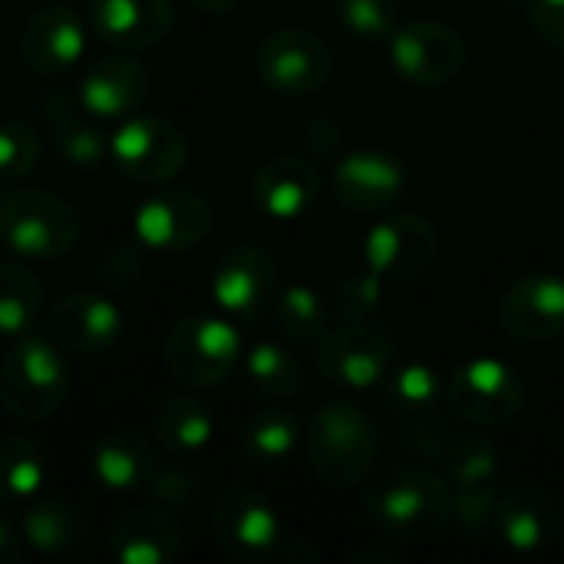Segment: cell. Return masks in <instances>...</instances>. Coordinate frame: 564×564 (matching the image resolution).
<instances>
[{
    "label": "cell",
    "instance_id": "cell-1",
    "mask_svg": "<svg viewBox=\"0 0 564 564\" xmlns=\"http://www.w3.org/2000/svg\"><path fill=\"white\" fill-rule=\"evenodd\" d=\"M364 512L373 532L393 542H436L453 525L456 492L443 473L400 463L373 476L364 489Z\"/></svg>",
    "mask_w": 564,
    "mask_h": 564
},
{
    "label": "cell",
    "instance_id": "cell-2",
    "mask_svg": "<svg viewBox=\"0 0 564 564\" xmlns=\"http://www.w3.org/2000/svg\"><path fill=\"white\" fill-rule=\"evenodd\" d=\"M304 449L314 476L330 489L360 486L380 453V430L367 410L347 400L321 403L304 426Z\"/></svg>",
    "mask_w": 564,
    "mask_h": 564
},
{
    "label": "cell",
    "instance_id": "cell-3",
    "mask_svg": "<svg viewBox=\"0 0 564 564\" xmlns=\"http://www.w3.org/2000/svg\"><path fill=\"white\" fill-rule=\"evenodd\" d=\"M69 393V367L50 337H17L0 354V410L36 423L53 416Z\"/></svg>",
    "mask_w": 564,
    "mask_h": 564
},
{
    "label": "cell",
    "instance_id": "cell-4",
    "mask_svg": "<svg viewBox=\"0 0 564 564\" xmlns=\"http://www.w3.org/2000/svg\"><path fill=\"white\" fill-rule=\"evenodd\" d=\"M79 241V215L69 202L43 188H10L0 195V245L30 261L63 258Z\"/></svg>",
    "mask_w": 564,
    "mask_h": 564
},
{
    "label": "cell",
    "instance_id": "cell-5",
    "mask_svg": "<svg viewBox=\"0 0 564 564\" xmlns=\"http://www.w3.org/2000/svg\"><path fill=\"white\" fill-rule=\"evenodd\" d=\"M241 357H245V344L235 324L208 314L182 317L162 344V360L169 377L188 390H212L225 383L241 364Z\"/></svg>",
    "mask_w": 564,
    "mask_h": 564
},
{
    "label": "cell",
    "instance_id": "cell-6",
    "mask_svg": "<svg viewBox=\"0 0 564 564\" xmlns=\"http://www.w3.org/2000/svg\"><path fill=\"white\" fill-rule=\"evenodd\" d=\"M397 357L390 327L373 321H340L317 340V370L344 390H373L387 380Z\"/></svg>",
    "mask_w": 564,
    "mask_h": 564
},
{
    "label": "cell",
    "instance_id": "cell-7",
    "mask_svg": "<svg viewBox=\"0 0 564 564\" xmlns=\"http://www.w3.org/2000/svg\"><path fill=\"white\" fill-rule=\"evenodd\" d=\"M446 403L469 426L502 430L525 410V383L506 360L473 357L449 377Z\"/></svg>",
    "mask_w": 564,
    "mask_h": 564
},
{
    "label": "cell",
    "instance_id": "cell-8",
    "mask_svg": "<svg viewBox=\"0 0 564 564\" xmlns=\"http://www.w3.org/2000/svg\"><path fill=\"white\" fill-rule=\"evenodd\" d=\"M109 162L139 185H165L188 162L185 132L165 116H126L109 135Z\"/></svg>",
    "mask_w": 564,
    "mask_h": 564
},
{
    "label": "cell",
    "instance_id": "cell-9",
    "mask_svg": "<svg viewBox=\"0 0 564 564\" xmlns=\"http://www.w3.org/2000/svg\"><path fill=\"white\" fill-rule=\"evenodd\" d=\"M212 532L218 549L238 564L274 562L284 542L278 509L251 486H228L218 496Z\"/></svg>",
    "mask_w": 564,
    "mask_h": 564
},
{
    "label": "cell",
    "instance_id": "cell-10",
    "mask_svg": "<svg viewBox=\"0 0 564 564\" xmlns=\"http://www.w3.org/2000/svg\"><path fill=\"white\" fill-rule=\"evenodd\" d=\"M254 69L278 96H311L330 79L334 53L314 30L284 26L261 40Z\"/></svg>",
    "mask_w": 564,
    "mask_h": 564
},
{
    "label": "cell",
    "instance_id": "cell-11",
    "mask_svg": "<svg viewBox=\"0 0 564 564\" xmlns=\"http://www.w3.org/2000/svg\"><path fill=\"white\" fill-rule=\"evenodd\" d=\"M390 43V63L393 69L423 89L453 83L466 66V43L463 36L440 23V20H410L393 30Z\"/></svg>",
    "mask_w": 564,
    "mask_h": 564
},
{
    "label": "cell",
    "instance_id": "cell-12",
    "mask_svg": "<svg viewBox=\"0 0 564 564\" xmlns=\"http://www.w3.org/2000/svg\"><path fill=\"white\" fill-rule=\"evenodd\" d=\"M212 231V205L192 188H162L145 195L132 215V235L152 251H188Z\"/></svg>",
    "mask_w": 564,
    "mask_h": 564
},
{
    "label": "cell",
    "instance_id": "cell-13",
    "mask_svg": "<svg viewBox=\"0 0 564 564\" xmlns=\"http://www.w3.org/2000/svg\"><path fill=\"white\" fill-rule=\"evenodd\" d=\"M440 254V231L416 212H400L370 228L364 241L367 271L383 281H413L433 268Z\"/></svg>",
    "mask_w": 564,
    "mask_h": 564
},
{
    "label": "cell",
    "instance_id": "cell-14",
    "mask_svg": "<svg viewBox=\"0 0 564 564\" xmlns=\"http://www.w3.org/2000/svg\"><path fill=\"white\" fill-rule=\"evenodd\" d=\"M334 185V198L357 212V215H377L393 208L406 188H410V172L403 165V159H397L387 149H354L350 155H344L330 175Z\"/></svg>",
    "mask_w": 564,
    "mask_h": 564
},
{
    "label": "cell",
    "instance_id": "cell-15",
    "mask_svg": "<svg viewBox=\"0 0 564 564\" xmlns=\"http://www.w3.org/2000/svg\"><path fill=\"white\" fill-rule=\"evenodd\" d=\"M208 291L221 314L254 321L278 294V264L258 245H235L218 258Z\"/></svg>",
    "mask_w": 564,
    "mask_h": 564
},
{
    "label": "cell",
    "instance_id": "cell-16",
    "mask_svg": "<svg viewBox=\"0 0 564 564\" xmlns=\"http://www.w3.org/2000/svg\"><path fill=\"white\" fill-rule=\"evenodd\" d=\"M499 324L519 344H549L564 334V278L555 271L519 274L502 301Z\"/></svg>",
    "mask_w": 564,
    "mask_h": 564
},
{
    "label": "cell",
    "instance_id": "cell-17",
    "mask_svg": "<svg viewBox=\"0 0 564 564\" xmlns=\"http://www.w3.org/2000/svg\"><path fill=\"white\" fill-rule=\"evenodd\" d=\"M126 327V314L116 301L96 294V291H73L63 294L46 317L50 340L79 357H99L106 354Z\"/></svg>",
    "mask_w": 564,
    "mask_h": 564
},
{
    "label": "cell",
    "instance_id": "cell-18",
    "mask_svg": "<svg viewBox=\"0 0 564 564\" xmlns=\"http://www.w3.org/2000/svg\"><path fill=\"white\" fill-rule=\"evenodd\" d=\"M36 109L43 116V126H46L53 149L73 169L93 172V169L109 162V135L102 129V119L86 112V106L73 93L50 89L46 96H40Z\"/></svg>",
    "mask_w": 564,
    "mask_h": 564
},
{
    "label": "cell",
    "instance_id": "cell-19",
    "mask_svg": "<svg viewBox=\"0 0 564 564\" xmlns=\"http://www.w3.org/2000/svg\"><path fill=\"white\" fill-rule=\"evenodd\" d=\"M321 172L304 155H274L251 175V202L271 221H297L321 198Z\"/></svg>",
    "mask_w": 564,
    "mask_h": 564
},
{
    "label": "cell",
    "instance_id": "cell-20",
    "mask_svg": "<svg viewBox=\"0 0 564 564\" xmlns=\"http://www.w3.org/2000/svg\"><path fill=\"white\" fill-rule=\"evenodd\" d=\"M152 89V76L132 56H102L83 69L76 99L102 122L132 116Z\"/></svg>",
    "mask_w": 564,
    "mask_h": 564
},
{
    "label": "cell",
    "instance_id": "cell-21",
    "mask_svg": "<svg viewBox=\"0 0 564 564\" xmlns=\"http://www.w3.org/2000/svg\"><path fill=\"white\" fill-rule=\"evenodd\" d=\"M492 529L509 552L542 555L558 542L562 516L549 492H542L535 486H516L499 496Z\"/></svg>",
    "mask_w": 564,
    "mask_h": 564
},
{
    "label": "cell",
    "instance_id": "cell-22",
    "mask_svg": "<svg viewBox=\"0 0 564 564\" xmlns=\"http://www.w3.org/2000/svg\"><path fill=\"white\" fill-rule=\"evenodd\" d=\"M86 26L83 17L66 3L36 10L20 33V56L33 73H66L83 59Z\"/></svg>",
    "mask_w": 564,
    "mask_h": 564
},
{
    "label": "cell",
    "instance_id": "cell-23",
    "mask_svg": "<svg viewBox=\"0 0 564 564\" xmlns=\"http://www.w3.org/2000/svg\"><path fill=\"white\" fill-rule=\"evenodd\" d=\"M172 0H89L93 30L116 50L159 46L172 30Z\"/></svg>",
    "mask_w": 564,
    "mask_h": 564
},
{
    "label": "cell",
    "instance_id": "cell-24",
    "mask_svg": "<svg viewBox=\"0 0 564 564\" xmlns=\"http://www.w3.org/2000/svg\"><path fill=\"white\" fill-rule=\"evenodd\" d=\"M112 558L122 564H169L185 549V532L178 519L165 509L142 506L126 512L109 535Z\"/></svg>",
    "mask_w": 564,
    "mask_h": 564
},
{
    "label": "cell",
    "instance_id": "cell-25",
    "mask_svg": "<svg viewBox=\"0 0 564 564\" xmlns=\"http://www.w3.org/2000/svg\"><path fill=\"white\" fill-rule=\"evenodd\" d=\"M89 469H93L99 486L126 496V492H142L152 486L159 459H155L152 443L142 433L109 430L96 440L93 456H89Z\"/></svg>",
    "mask_w": 564,
    "mask_h": 564
},
{
    "label": "cell",
    "instance_id": "cell-26",
    "mask_svg": "<svg viewBox=\"0 0 564 564\" xmlns=\"http://www.w3.org/2000/svg\"><path fill=\"white\" fill-rule=\"evenodd\" d=\"M23 539L40 555H73L89 539L86 512L63 496H36L23 509Z\"/></svg>",
    "mask_w": 564,
    "mask_h": 564
},
{
    "label": "cell",
    "instance_id": "cell-27",
    "mask_svg": "<svg viewBox=\"0 0 564 564\" xmlns=\"http://www.w3.org/2000/svg\"><path fill=\"white\" fill-rule=\"evenodd\" d=\"M152 433L172 459H192L212 443L215 416L198 397H165L152 413Z\"/></svg>",
    "mask_w": 564,
    "mask_h": 564
},
{
    "label": "cell",
    "instance_id": "cell-28",
    "mask_svg": "<svg viewBox=\"0 0 564 564\" xmlns=\"http://www.w3.org/2000/svg\"><path fill=\"white\" fill-rule=\"evenodd\" d=\"M238 446L251 466H261V469L281 466L301 446V423L284 406H261L245 420Z\"/></svg>",
    "mask_w": 564,
    "mask_h": 564
},
{
    "label": "cell",
    "instance_id": "cell-29",
    "mask_svg": "<svg viewBox=\"0 0 564 564\" xmlns=\"http://www.w3.org/2000/svg\"><path fill=\"white\" fill-rule=\"evenodd\" d=\"M436 463L453 492L499 486V446L486 433H453Z\"/></svg>",
    "mask_w": 564,
    "mask_h": 564
},
{
    "label": "cell",
    "instance_id": "cell-30",
    "mask_svg": "<svg viewBox=\"0 0 564 564\" xmlns=\"http://www.w3.org/2000/svg\"><path fill=\"white\" fill-rule=\"evenodd\" d=\"M241 367H245L248 387H251L258 397L271 400V403L294 400V397L304 390V367H301V360H297L284 344L258 340V344L241 357Z\"/></svg>",
    "mask_w": 564,
    "mask_h": 564
},
{
    "label": "cell",
    "instance_id": "cell-31",
    "mask_svg": "<svg viewBox=\"0 0 564 564\" xmlns=\"http://www.w3.org/2000/svg\"><path fill=\"white\" fill-rule=\"evenodd\" d=\"M50 466L43 449L26 436H0V502L26 506L43 496Z\"/></svg>",
    "mask_w": 564,
    "mask_h": 564
},
{
    "label": "cell",
    "instance_id": "cell-32",
    "mask_svg": "<svg viewBox=\"0 0 564 564\" xmlns=\"http://www.w3.org/2000/svg\"><path fill=\"white\" fill-rule=\"evenodd\" d=\"M274 327L294 344H317L330 330L327 301L307 284H288L271 301Z\"/></svg>",
    "mask_w": 564,
    "mask_h": 564
},
{
    "label": "cell",
    "instance_id": "cell-33",
    "mask_svg": "<svg viewBox=\"0 0 564 564\" xmlns=\"http://www.w3.org/2000/svg\"><path fill=\"white\" fill-rule=\"evenodd\" d=\"M380 387H383L387 406L397 416H406V420L436 413L440 397H446L436 367H430L423 360H410V364L390 367V373H387V380Z\"/></svg>",
    "mask_w": 564,
    "mask_h": 564
},
{
    "label": "cell",
    "instance_id": "cell-34",
    "mask_svg": "<svg viewBox=\"0 0 564 564\" xmlns=\"http://www.w3.org/2000/svg\"><path fill=\"white\" fill-rule=\"evenodd\" d=\"M43 307V288L23 264L0 261V337H23L33 330Z\"/></svg>",
    "mask_w": 564,
    "mask_h": 564
},
{
    "label": "cell",
    "instance_id": "cell-35",
    "mask_svg": "<svg viewBox=\"0 0 564 564\" xmlns=\"http://www.w3.org/2000/svg\"><path fill=\"white\" fill-rule=\"evenodd\" d=\"M40 162V135L26 119H0V185L23 182Z\"/></svg>",
    "mask_w": 564,
    "mask_h": 564
},
{
    "label": "cell",
    "instance_id": "cell-36",
    "mask_svg": "<svg viewBox=\"0 0 564 564\" xmlns=\"http://www.w3.org/2000/svg\"><path fill=\"white\" fill-rule=\"evenodd\" d=\"M337 20L357 40L377 43L400 26V7L397 0H337Z\"/></svg>",
    "mask_w": 564,
    "mask_h": 564
},
{
    "label": "cell",
    "instance_id": "cell-37",
    "mask_svg": "<svg viewBox=\"0 0 564 564\" xmlns=\"http://www.w3.org/2000/svg\"><path fill=\"white\" fill-rule=\"evenodd\" d=\"M383 288H387V281L383 278H377L373 271H360V274H350L340 288H337V294H334V311H337V317L340 321H370L373 317V311L380 307V301H383Z\"/></svg>",
    "mask_w": 564,
    "mask_h": 564
},
{
    "label": "cell",
    "instance_id": "cell-38",
    "mask_svg": "<svg viewBox=\"0 0 564 564\" xmlns=\"http://www.w3.org/2000/svg\"><path fill=\"white\" fill-rule=\"evenodd\" d=\"M142 271H145V258L139 241H116L99 261V281L112 291H126L139 284Z\"/></svg>",
    "mask_w": 564,
    "mask_h": 564
},
{
    "label": "cell",
    "instance_id": "cell-39",
    "mask_svg": "<svg viewBox=\"0 0 564 564\" xmlns=\"http://www.w3.org/2000/svg\"><path fill=\"white\" fill-rule=\"evenodd\" d=\"M499 486H489V489H466V492H456V516L453 522H459L466 532L479 535L486 532L492 522H496V506H499Z\"/></svg>",
    "mask_w": 564,
    "mask_h": 564
},
{
    "label": "cell",
    "instance_id": "cell-40",
    "mask_svg": "<svg viewBox=\"0 0 564 564\" xmlns=\"http://www.w3.org/2000/svg\"><path fill=\"white\" fill-rule=\"evenodd\" d=\"M149 492L169 506H188L198 496V476L188 473L185 466H159Z\"/></svg>",
    "mask_w": 564,
    "mask_h": 564
},
{
    "label": "cell",
    "instance_id": "cell-41",
    "mask_svg": "<svg viewBox=\"0 0 564 564\" xmlns=\"http://www.w3.org/2000/svg\"><path fill=\"white\" fill-rule=\"evenodd\" d=\"M525 10L535 33L549 46L564 50V0H525Z\"/></svg>",
    "mask_w": 564,
    "mask_h": 564
},
{
    "label": "cell",
    "instance_id": "cell-42",
    "mask_svg": "<svg viewBox=\"0 0 564 564\" xmlns=\"http://www.w3.org/2000/svg\"><path fill=\"white\" fill-rule=\"evenodd\" d=\"M20 555V542L13 535V529L0 519V564H10Z\"/></svg>",
    "mask_w": 564,
    "mask_h": 564
},
{
    "label": "cell",
    "instance_id": "cell-43",
    "mask_svg": "<svg viewBox=\"0 0 564 564\" xmlns=\"http://www.w3.org/2000/svg\"><path fill=\"white\" fill-rule=\"evenodd\" d=\"M192 3L205 13H231L238 7V0H192Z\"/></svg>",
    "mask_w": 564,
    "mask_h": 564
}]
</instances>
